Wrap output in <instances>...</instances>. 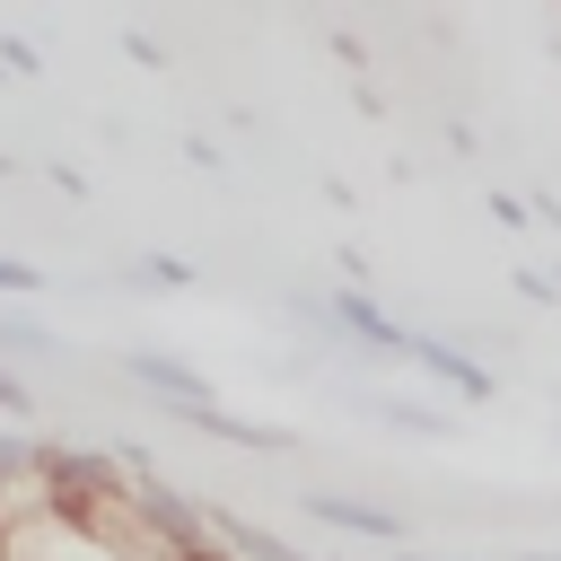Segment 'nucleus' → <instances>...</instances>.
I'll return each mask as SVG.
<instances>
[{
	"label": "nucleus",
	"mask_w": 561,
	"mask_h": 561,
	"mask_svg": "<svg viewBox=\"0 0 561 561\" xmlns=\"http://www.w3.org/2000/svg\"><path fill=\"white\" fill-rule=\"evenodd\" d=\"M298 508L316 526H342V535H368V543H403V508H377V500H342V491H298Z\"/></svg>",
	"instance_id": "f257e3e1"
},
{
	"label": "nucleus",
	"mask_w": 561,
	"mask_h": 561,
	"mask_svg": "<svg viewBox=\"0 0 561 561\" xmlns=\"http://www.w3.org/2000/svg\"><path fill=\"white\" fill-rule=\"evenodd\" d=\"M123 368H131V386H149V394H167V403H175L184 421H193V412H210V386H202L193 368H175V359H158V351H131Z\"/></svg>",
	"instance_id": "f03ea898"
},
{
	"label": "nucleus",
	"mask_w": 561,
	"mask_h": 561,
	"mask_svg": "<svg viewBox=\"0 0 561 561\" xmlns=\"http://www.w3.org/2000/svg\"><path fill=\"white\" fill-rule=\"evenodd\" d=\"M412 359H421V368H430V377H447V386H456V394H465V403H482V394H491V368H473V359H465V351H447V342H430V333H421V342H412Z\"/></svg>",
	"instance_id": "7ed1b4c3"
},
{
	"label": "nucleus",
	"mask_w": 561,
	"mask_h": 561,
	"mask_svg": "<svg viewBox=\"0 0 561 561\" xmlns=\"http://www.w3.org/2000/svg\"><path fill=\"white\" fill-rule=\"evenodd\" d=\"M0 359H61V342L35 324V316H18V307H0Z\"/></svg>",
	"instance_id": "20e7f679"
},
{
	"label": "nucleus",
	"mask_w": 561,
	"mask_h": 561,
	"mask_svg": "<svg viewBox=\"0 0 561 561\" xmlns=\"http://www.w3.org/2000/svg\"><path fill=\"white\" fill-rule=\"evenodd\" d=\"M368 403H377V412H386L394 430H412V438H447V430H456V421H447L438 403H412V394H368Z\"/></svg>",
	"instance_id": "39448f33"
},
{
	"label": "nucleus",
	"mask_w": 561,
	"mask_h": 561,
	"mask_svg": "<svg viewBox=\"0 0 561 561\" xmlns=\"http://www.w3.org/2000/svg\"><path fill=\"white\" fill-rule=\"evenodd\" d=\"M131 280H140V289H184L193 272H184L175 254H140V272H131Z\"/></svg>",
	"instance_id": "423d86ee"
},
{
	"label": "nucleus",
	"mask_w": 561,
	"mask_h": 561,
	"mask_svg": "<svg viewBox=\"0 0 561 561\" xmlns=\"http://www.w3.org/2000/svg\"><path fill=\"white\" fill-rule=\"evenodd\" d=\"M0 412H9V421H35V386H26L9 359H0Z\"/></svg>",
	"instance_id": "0eeeda50"
},
{
	"label": "nucleus",
	"mask_w": 561,
	"mask_h": 561,
	"mask_svg": "<svg viewBox=\"0 0 561 561\" xmlns=\"http://www.w3.org/2000/svg\"><path fill=\"white\" fill-rule=\"evenodd\" d=\"M26 289H44V272L18 263V254H0V298H26Z\"/></svg>",
	"instance_id": "6e6552de"
},
{
	"label": "nucleus",
	"mask_w": 561,
	"mask_h": 561,
	"mask_svg": "<svg viewBox=\"0 0 561 561\" xmlns=\"http://www.w3.org/2000/svg\"><path fill=\"white\" fill-rule=\"evenodd\" d=\"M0 61H9V79H35V44L26 35H0Z\"/></svg>",
	"instance_id": "1a4fd4ad"
}]
</instances>
